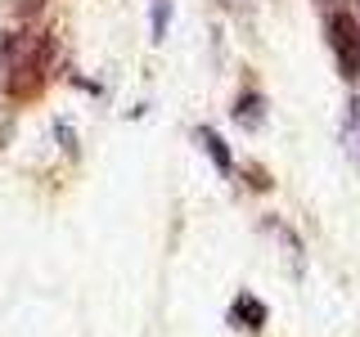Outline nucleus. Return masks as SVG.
I'll list each match as a JSON object with an SVG mask.
<instances>
[{"label": "nucleus", "instance_id": "8", "mask_svg": "<svg viewBox=\"0 0 360 337\" xmlns=\"http://www.w3.org/2000/svg\"><path fill=\"white\" fill-rule=\"evenodd\" d=\"M41 5H45V0H18V14H22V18H27V14H37V9H41Z\"/></svg>", "mask_w": 360, "mask_h": 337}, {"label": "nucleus", "instance_id": "3", "mask_svg": "<svg viewBox=\"0 0 360 337\" xmlns=\"http://www.w3.org/2000/svg\"><path fill=\"white\" fill-rule=\"evenodd\" d=\"M194 140L202 144V153H207L212 162H217V171H221V176H234V157H230V144H225L217 131H212V126H198V131H194Z\"/></svg>", "mask_w": 360, "mask_h": 337}, {"label": "nucleus", "instance_id": "5", "mask_svg": "<svg viewBox=\"0 0 360 337\" xmlns=\"http://www.w3.org/2000/svg\"><path fill=\"white\" fill-rule=\"evenodd\" d=\"M342 149L347 157L360 166V99H352L347 104V121H342Z\"/></svg>", "mask_w": 360, "mask_h": 337}, {"label": "nucleus", "instance_id": "7", "mask_svg": "<svg viewBox=\"0 0 360 337\" xmlns=\"http://www.w3.org/2000/svg\"><path fill=\"white\" fill-rule=\"evenodd\" d=\"M54 135H59V140H63V149H68V153H77V140H72V131H68L63 121H59V131H54Z\"/></svg>", "mask_w": 360, "mask_h": 337}, {"label": "nucleus", "instance_id": "6", "mask_svg": "<svg viewBox=\"0 0 360 337\" xmlns=\"http://www.w3.org/2000/svg\"><path fill=\"white\" fill-rule=\"evenodd\" d=\"M149 27H153V41H167V27H172V0H153L149 5Z\"/></svg>", "mask_w": 360, "mask_h": 337}, {"label": "nucleus", "instance_id": "1", "mask_svg": "<svg viewBox=\"0 0 360 337\" xmlns=\"http://www.w3.org/2000/svg\"><path fill=\"white\" fill-rule=\"evenodd\" d=\"M329 50L338 59V72L347 81H360V22L352 14H329Z\"/></svg>", "mask_w": 360, "mask_h": 337}, {"label": "nucleus", "instance_id": "2", "mask_svg": "<svg viewBox=\"0 0 360 337\" xmlns=\"http://www.w3.org/2000/svg\"><path fill=\"white\" fill-rule=\"evenodd\" d=\"M225 319H230L239 333H262L266 319H270V310H266L262 297H252V292H239V297L230 301V310H225Z\"/></svg>", "mask_w": 360, "mask_h": 337}, {"label": "nucleus", "instance_id": "4", "mask_svg": "<svg viewBox=\"0 0 360 337\" xmlns=\"http://www.w3.org/2000/svg\"><path fill=\"white\" fill-rule=\"evenodd\" d=\"M234 121H239L243 131H257L266 121V99L257 95V90H243L239 104H234Z\"/></svg>", "mask_w": 360, "mask_h": 337}]
</instances>
